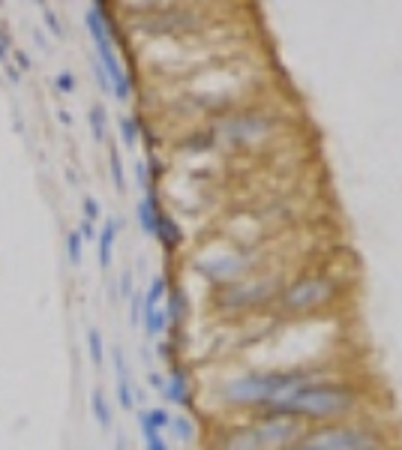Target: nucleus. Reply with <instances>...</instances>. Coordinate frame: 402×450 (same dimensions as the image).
Listing matches in <instances>:
<instances>
[{"label":"nucleus","mask_w":402,"mask_h":450,"mask_svg":"<svg viewBox=\"0 0 402 450\" xmlns=\"http://www.w3.org/2000/svg\"><path fill=\"white\" fill-rule=\"evenodd\" d=\"M312 385V373H247L226 381L219 387V397L226 405H238V409H252V405H276L285 397H292L294 390L309 387Z\"/></svg>","instance_id":"obj_1"},{"label":"nucleus","mask_w":402,"mask_h":450,"mask_svg":"<svg viewBox=\"0 0 402 450\" xmlns=\"http://www.w3.org/2000/svg\"><path fill=\"white\" fill-rule=\"evenodd\" d=\"M354 390L342 385H309L294 390L292 397H285L283 402L271 405V414H288V418H339V414L351 411L354 405Z\"/></svg>","instance_id":"obj_2"},{"label":"nucleus","mask_w":402,"mask_h":450,"mask_svg":"<svg viewBox=\"0 0 402 450\" xmlns=\"http://www.w3.org/2000/svg\"><path fill=\"white\" fill-rule=\"evenodd\" d=\"M84 25L87 33L93 39V49H96V60L103 63V70L111 82V94H115L120 103H127L129 94H132V84H129V75L124 72L120 66V58L115 51V39H111V25H108V13H105V4H91L84 13Z\"/></svg>","instance_id":"obj_3"},{"label":"nucleus","mask_w":402,"mask_h":450,"mask_svg":"<svg viewBox=\"0 0 402 450\" xmlns=\"http://www.w3.org/2000/svg\"><path fill=\"white\" fill-rule=\"evenodd\" d=\"M378 435L357 426H321L304 432L288 450H378Z\"/></svg>","instance_id":"obj_4"},{"label":"nucleus","mask_w":402,"mask_h":450,"mask_svg":"<svg viewBox=\"0 0 402 450\" xmlns=\"http://www.w3.org/2000/svg\"><path fill=\"white\" fill-rule=\"evenodd\" d=\"M333 295H337V283L330 276H304L279 295V303L288 312H312L318 307H328Z\"/></svg>","instance_id":"obj_5"},{"label":"nucleus","mask_w":402,"mask_h":450,"mask_svg":"<svg viewBox=\"0 0 402 450\" xmlns=\"http://www.w3.org/2000/svg\"><path fill=\"white\" fill-rule=\"evenodd\" d=\"M276 291V279H238V283H228L226 288H219L216 303L222 309H247V307H259V303L271 300Z\"/></svg>","instance_id":"obj_6"},{"label":"nucleus","mask_w":402,"mask_h":450,"mask_svg":"<svg viewBox=\"0 0 402 450\" xmlns=\"http://www.w3.org/2000/svg\"><path fill=\"white\" fill-rule=\"evenodd\" d=\"M259 438L267 450H279V447H292L300 435H304V423L300 418H288V414H267L261 423H255Z\"/></svg>","instance_id":"obj_7"},{"label":"nucleus","mask_w":402,"mask_h":450,"mask_svg":"<svg viewBox=\"0 0 402 450\" xmlns=\"http://www.w3.org/2000/svg\"><path fill=\"white\" fill-rule=\"evenodd\" d=\"M252 262L249 252H219L214 258H201L198 270L214 283H238Z\"/></svg>","instance_id":"obj_8"},{"label":"nucleus","mask_w":402,"mask_h":450,"mask_svg":"<svg viewBox=\"0 0 402 450\" xmlns=\"http://www.w3.org/2000/svg\"><path fill=\"white\" fill-rule=\"evenodd\" d=\"M222 139H228L234 144H249L255 139H261V135L271 132V123L255 117V115H240V117H228L222 120Z\"/></svg>","instance_id":"obj_9"},{"label":"nucleus","mask_w":402,"mask_h":450,"mask_svg":"<svg viewBox=\"0 0 402 450\" xmlns=\"http://www.w3.org/2000/svg\"><path fill=\"white\" fill-rule=\"evenodd\" d=\"M162 397L171 405H181V409L193 405V387H189V375H186L183 366L171 369V375L165 378V385H162Z\"/></svg>","instance_id":"obj_10"},{"label":"nucleus","mask_w":402,"mask_h":450,"mask_svg":"<svg viewBox=\"0 0 402 450\" xmlns=\"http://www.w3.org/2000/svg\"><path fill=\"white\" fill-rule=\"evenodd\" d=\"M120 229H124V222L115 219V217H108L103 222V229L96 231V250H99V267L108 270L111 267V258H115V243H117V234Z\"/></svg>","instance_id":"obj_11"},{"label":"nucleus","mask_w":402,"mask_h":450,"mask_svg":"<svg viewBox=\"0 0 402 450\" xmlns=\"http://www.w3.org/2000/svg\"><path fill=\"white\" fill-rule=\"evenodd\" d=\"M219 450H267L259 438L255 426H238V430L226 432V438L219 442Z\"/></svg>","instance_id":"obj_12"},{"label":"nucleus","mask_w":402,"mask_h":450,"mask_svg":"<svg viewBox=\"0 0 402 450\" xmlns=\"http://www.w3.org/2000/svg\"><path fill=\"white\" fill-rule=\"evenodd\" d=\"M160 205H156V195L153 193H144L141 201L136 205V217H138V225H141V231L144 234H156V222H160Z\"/></svg>","instance_id":"obj_13"},{"label":"nucleus","mask_w":402,"mask_h":450,"mask_svg":"<svg viewBox=\"0 0 402 450\" xmlns=\"http://www.w3.org/2000/svg\"><path fill=\"white\" fill-rule=\"evenodd\" d=\"M153 238L160 240L169 252H174L177 246H181V240H183V231L177 229V222L169 217V213H160V222H156V234H153Z\"/></svg>","instance_id":"obj_14"},{"label":"nucleus","mask_w":402,"mask_h":450,"mask_svg":"<svg viewBox=\"0 0 402 450\" xmlns=\"http://www.w3.org/2000/svg\"><path fill=\"white\" fill-rule=\"evenodd\" d=\"M153 33H181L186 27H193V15L189 13H160V18L148 25Z\"/></svg>","instance_id":"obj_15"},{"label":"nucleus","mask_w":402,"mask_h":450,"mask_svg":"<svg viewBox=\"0 0 402 450\" xmlns=\"http://www.w3.org/2000/svg\"><path fill=\"white\" fill-rule=\"evenodd\" d=\"M91 411H93V418H96V423L103 426V430H111V423H115V411H111V402H108L103 387L91 390Z\"/></svg>","instance_id":"obj_16"},{"label":"nucleus","mask_w":402,"mask_h":450,"mask_svg":"<svg viewBox=\"0 0 402 450\" xmlns=\"http://www.w3.org/2000/svg\"><path fill=\"white\" fill-rule=\"evenodd\" d=\"M141 295H144V300H141V315L150 312V309H156V307H162L165 295H169V283H165V276H153L150 285H148V291H141Z\"/></svg>","instance_id":"obj_17"},{"label":"nucleus","mask_w":402,"mask_h":450,"mask_svg":"<svg viewBox=\"0 0 402 450\" xmlns=\"http://www.w3.org/2000/svg\"><path fill=\"white\" fill-rule=\"evenodd\" d=\"M169 307H165V315H169V321L174 324H181L186 319V312H189V300H186V291L177 285V288H169Z\"/></svg>","instance_id":"obj_18"},{"label":"nucleus","mask_w":402,"mask_h":450,"mask_svg":"<svg viewBox=\"0 0 402 450\" xmlns=\"http://www.w3.org/2000/svg\"><path fill=\"white\" fill-rule=\"evenodd\" d=\"M141 324H144V333H148L150 340H156V336H162L165 328H169V315H165L162 307H156V309L141 315Z\"/></svg>","instance_id":"obj_19"},{"label":"nucleus","mask_w":402,"mask_h":450,"mask_svg":"<svg viewBox=\"0 0 402 450\" xmlns=\"http://www.w3.org/2000/svg\"><path fill=\"white\" fill-rule=\"evenodd\" d=\"M87 123H91V135H93V141H105V135H108V111L105 105H91V111H87Z\"/></svg>","instance_id":"obj_20"},{"label":"nucleus","mask_w":402,"mask_h":450,"mask_svg":"<svg viewBox=\"0 0 402 450\" xmlns=\"http://www.w3.org/2000/svg\"><path fill=\"white\" fill-rule=\"evenodd\" d=\"M108 172H111V184L120 195L127 193V172H124V160H120L117 148H108Z\"/></svg>","instance_id":"obj_21"},{"label":"nucleus","mask_w":402,"mask_h":450,"mask_svg":"<svg viewBox=\"0 0 402 450\" xmlns=\"http://www.w3.org/2000/svg\"><path fill=\"white\" fill-rule=\"evenodd\" d=\"M138 420H144L150 426V430H156V432H162V430H169V423H171V414H169V409H141L138 414H136Z\"/></svg>","instance_id":"obj_22"},{"label":"nucleus","mask_w":402,"mask_h":450,"mask_svg":"<svg viewBox=\"0 0 402 450\" xmlns=\"http://www.w3.org/2000/svg\"><path fill=\"white\" fill-rule=\"evenodd\" d=\"M87 357H91V364L99 369L105 360V340L103 333H99V328H87Z\"/></svg>","instance_id":"obj_23"},{"label":"nucleus","mask_w":402,"mask_h":450,"mask_svg":"<svg viewBox=\"0 0 402 450\" xmlns=\"http://www.w3.org/2000/svg\"><path fill=\"white\" fill-rule=\"evenodd\" d=\"M117 127H120V141H124V148H129V150H132V148L138 144V135H141L138 120H136V117H129V115H120Z\"/></svg>","instance_id":"obj_24"},{"label":"nucleus","mask_w":402,"mask_h":450,"mask_svg":"<svg viewBox=\"0 0 402 450\" xmlns=\"http://www.w3.org/2000/svg\"><path fill=\"white\" fill-rule=\"evenodd\" d=\"M169 430L181 438V442H193L195 438V423L186 418V414H171V423H169Z\"/></svg>","instance_id":"obj_25"},{"label":"nucleus","mask_w":402,"mask_h":450,"mask_svg":"<svg viewBox=\"0 0 402 450\" xmlns=\"http://www.w3.org/2000/svg\"><path fill=\"white\" fill-rule=\"evenodd\" d=\"M117 402H120V409H124V411L136 409V390H132L129 375H120L117 378Z\"/></svg>","instance_id":"obj_26"},{"label":"nucleus","mask_w":402,"mask_h":450,"mask_svg":"<svg viewBox=\"0 0 402 450\" xmlns=\"http://www.w3.org/2000/svg\"><path fill=\"white\" fill-rule=\"evenodd\" d=\"M138 430H141V438H144V450H171L169 442L162 438V432L150 430V426L144 423V420H138Z\"/></svg>","instance_id":"obj_27"},{"label":"nucleus","mask_w":402,"mask_h":450,"mask_svg":"<svg viewBox=\"0 0 402 450\" xmlns=\"http://www.w3.org/2000/svg\"><path fill=\"white\" fill-rule=\"evenodd\" d=\"M66 255H70V264L78 267L82 264V258H84V240H82V234H78L75 229L66 234Z\"/></svg>","instance_id":"obj_28"},{"label":"nucleus","mask_w":402,"mask_h":450,"mask_svg":"<svg viewBox=\"0 0 402 450\" xmlns=\"http://www.w3.org/2000/svg\"><path fill=\"white\" fill-rule=\"evenodd\" d=\"M42 21H46V27L51 30L54 39H63V21H60V15L54 13L51 6H42Z\"/></svg>","instance_id":"obj_29"},{"label":"nucleus","mask_w":402,"mask_h":450,"mask_svg":"<svg viewBox=\"0 0 402 450\" xmlns=\"http://www.w3.org/2000/svg\"><path fill=\"white\" fill-rule=\"evenodd\" d=\"M82 213H84V219L87 222H93L96 225V219L103 217V205L93 198V195H84V201H82Z\"/></svg>","instance_id":"obj_30"},{"label":"nucleus","mask_w":402,"mask_h":450,"mask_svg":"<svg viewBox=\"0 0 402 450\" xmlns=\"http://www.w3.org/2000/svg\"><path fill=\"white\" fill-rule=\"evenodd\" d=\"M141 300H144L141 291H132V297H129V328H138L141 324Z\"/></svg>","instance_id":"obj_31"},{"label":"nucleus","mask_w":402,"mask_h":450,"mask_svg":"<svg viewBox=\"0 0 402 450\" xmlns=\"http://www.w3.org/2000/svg\"><path fill=\"white\" fill-rule=\"evenodd\" d=\"M54 84H58L60 94H75V75L70 70H60L58 75H54Z\"/></svg>","instance_id":"obj_32"},{"label":"nucleus","mask_w":402,"mask_h":450,"mask_svg":"<svg viewBox=\"0 0 402 450\" xmlns=\"http://www.w3.org/2000/svg\"><path fill=\"white\" fill-rule=\"evenodd\" d=\"M91 70H93V78H96V87L103 90V94H111V82H108V75H105V70H103V63H99L96 58L91 60Z\"/></svg>","instance_id":"obj_33"},{"label":"nucleus","mask_w":402,"mask_h":450,"mask_svg":"<svg viewBox=\"0 0 402 450\" xmlns=\"http://www.w3.org/2000/svg\"><path fill=\"white\" fill-rule=\"evenodd\" d=\"M111 360H115V373H117V378H120V375H129L127 354H124V348H120V345H115V348H111Z\"/></svg>","instance_id":"obj_34"},{"label":"nucleus","mask_w":402,"mask_h":450,"mask_svg":"<svg viewBox=\"0 0 402 450\" xmlns=\"http://www.w3.org/2000/svg\"><path fill=\"white\" fill-rule=\"evenodd\" d=\"M9 45H13V37L6 27H0V66L9 63Z\"/></svg>","instance_id":"obj_35"},{"label":"nucleus","mask_w":402,"mask_h":450,"mask_svg":"<svg viewBox=\"0 0 402 450\" xmlns=\"http://www.w3.org/2000/svg\"><path fill=\"white\" fill-rule=\"evenodd\" d=\"M78 234H82V240L87 243V240H96V225L93 222H87V219H82L78 222V229H75Z\"/></svg>","instance_id":"obj_36"},{"label":"nucleus","mask_w":402,"mask_h":450,"mask_svg":"<svg viewBox=\"0 0 402 450\" xmlns=\"http://www.w3.org/2000/svg\"><path fill=\"white\" fill-rule=\"evenodd\" d=\"M13 58H15V70H18V72H27L30 66H33V60H30L27 51H13Z\"/></svg>","instance_id":"obj_37"},{"label":"nucleus","mask_w":402,"mask_h":450,"mask_svg":"<svg viewBox=\"0 0 402 450\" xmlns=\"http://www.w3.org/2000/svg\"><path fill=\"white\" fill-rule=\"evenodd\" d=\"M136 177H138V186L150 193V174H148V165L144 162H136Z\"/></svg>","instance_id":"obj_38"},{"label":"nucleus","mask_w":402,"mask_h":450,"mask_svg":"<svg viewBox=\"0 0 402 450\" xmlns=\"http://www.w3.org/2000/svg\"><path fill=\"white\" fill-rule=\"evenodd\" d=\"M120 295H124L127 300L132 297V274H129V270H124V274H120Z\"/></svg>","instance_id":"obj_39"},{"label":"nucleus","mask_w":402,"mask_h":450,"mask_svg":"<svg viewBox=\"0 0 402 450\" xmlns=\"http://www.w3.org/2000/svg\"><path fill=\"white\" fill-rule=\"evenodd\" d=\"M148 385H150V387H156V390H162V385H165V378H162L160 373H148Z\"/></svg>","instance_id":"obj_40"},{"label":"nucleus","mask_w":402,"mask_h":450,"mask_svg":"<svg viewBox=\"0 0 402 450\" xmlns=\"http://www.w3.org/2000/svg\"><path fill=\"white\" fill-rule=\"evenodd\" d=\"M58 117H60V123H66V127H70V123H72V117H70V111H58Z\"/></svg>","instance_id":"obj_41"},{"label":"nucleus","mask_w":402,"mask_h":450,"mask_svg":"<svg viewBox=\"0 0 402 450\" xmlns=\"http://www.w3.org/2000/svg\"><path fill=\"white\" fill-rule=\"evenodd\" d=\"M6 72H9V78H13V82H18V78H21V72L15 70V66H9V63H6Z\"/></svg>","instance_id":"obj_42"},{"label":"nucleus","mask_w":402,"mask_h":450,"mask_svg":"<svg viewBox=\"0 0 402 450\" xmlns=\"http://www.w3.org/2000/svg\"><path fill=\"white\" fill-rule=\"evenodd\" d=\"M117 450H127V438H124V435L117 438Z\"/></svg>","instance_id":"obj_43"}]
</instances>
